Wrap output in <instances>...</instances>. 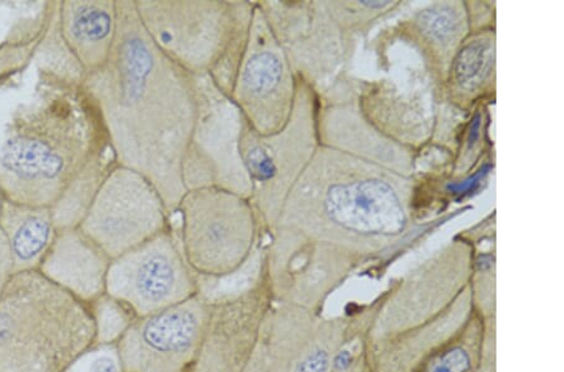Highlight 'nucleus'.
Wrapping results in <instances>:
<instances>
[{
  "instance_id": "nucleus-10",
  "label": "nucleus",
  "mask_w": 564,
  "mask_h": 372,
  "mask_svg": "<svg viewBox=\"0 0 564 372\" xmlns=\"http://www.w3.org/2000/svg\"><path fill=\"white\" fill-rule=\"evenodd\" d=\"M174 226L159 190L138 172L116 166L78 229L112 261Z\"/></svg>"
},
{
  "instance_id": "nucleus-21",
  "label": "nucleus",
  "mask_w": 564,
  "mask_h": 372,
  "mask_svg": "<svg viewBox=\"0 0 564 372\" xmlns=\"http://www.w3.org/2000/svg\"><path fill=\"white\" fill-rule=\"evenodd\" d=\"M67 372H124V369L117 344L96 343Z\"/></svg>"
},
{
  "instance_id": "nucleus-13",
  "label": "nucleus",
  "mask_w": 564,
  "mask_h": 372,
  "mask_svg": "<svg viewBox=\"0 0 564 372\" xmlns=\"http://www.w3.org/2000/svg\"><path fill=\"white\" fill-rule=\"evenodd\" d=\"M272 34L295 75L315 89L350 56L354 37L341 29L327 2H259Z\"/></svg>"
},
{
  "instance_id": "nucleus-15",
  "label": "nucleus",
  "mask_w": 564,
  "mask_h": 372,
  "mask_svg": "<svg viewBox=\"0 0 564 372\" xmlns=\"http://www.w3.org/2000/svg\"><path fill=\"white\" fill-rule=\"evenodd\" d=\"M343 326L323 321L306 308L275 304L245 372H332Z\"/></svg>"
},
{
  "instance_id": "nucleus-11",
  "label": "nucleus",
  "mask_w": 564,
  "mask_h": 372,
  "mask_svg": "<svg viewBox=\"0 0 564 372\" xmlns=\"http://www.w3.org/2000/svg\"><path fill=\"white\" fill-rule=\"evenodd\" d=\"M106 294L138 317L165 310L199 294V277L181 250L176 225L111 262Z\"/></svg>"
},
{
  "instance_id": "nucleus-3",
  "label": "nucleus",
  "mask_w": 564,
  "mask_h": 372,
  "mask_svg": "<svg viewBox=\"0 0 564 372\" xmlns=\"http://www.w3.org/2000/svg\"><path fill=\"white\" fill-rule=\"evenodd\" d=\"M409 175L371 157V139L345 151L321 144L268 232L354 261L371 239L395 238L406 229Z\"/></svg>"
},
{
  "instance_id": "nucleus-19",
  "label": "nucleus",
  "mask_w": 564,
  "mask_h": 372,
  "mask_svg": "<svg viewBox=\"0 0 564 372\" xmlns=\"http://www.w3.org/2000/svg\"><path fill=\"white\" fill-rule=\"evenodd\" d=\"M468 34L463 3H438L424 9L412 22V37L420 43L434 68L447 78L451 63Z\"/></svg>"
},
{
  "instance_id": "nucleus-12",
  "label": "nucleus",
  "mask_w": 564,
  "mask_h": 372,
  "mask_svg": "<svg viewBox=\"0 0 564 372\" xmlns=\"http://www.w3.org/2000/svg\"><path fill=\"white\" fill-rule=\"evenodd\" d=\"M296 87L297 76L257 3L231 101L253 131L268 135L288 123Z\"/></svg>"
},
{
  "instance_id": "nucleus-1",
  "label": "nucleus",
  "mask_w": 564,
  "mask_h": 372,
  "mask_svg": "<svg viewBox=\"0 0 564 372\" xmlns=\"http://www.w3.org/2000/svg\"><path fill=\"white\" fill-rule=\"evenodd\" d=\"M116 8L112 52L84 88L101 116L117 165L149 179L174 219L187 190L207 186L203 147L218 88L153 43L134 2H116Z\"/></svg>"
},
{
  "instance_id": "nucleus-22",
  "label": "nucleus",
  "mask_w": 564,
  "mask_h": 372,
  "mask_svg": "<svg viewBox=\"0 0 564 372\" xmlns=\"http://www.w3.org/2000/svg\"><path fill=\"white\" fill-rule=\"evenodd\" d=\"M469 369L468 353L462 348H454L445 352L438 362H435L431 372H467Z\"/></svg>"
},
{
  "instance_id": "nucleus-14",
  "label": "nucleus",
  "mask_w": 564,
  "mask_h": 372,
  "mask_svg": "<svg viewBox=\"0 0 564 372\" xmlns=\"http://www.w3.org/2000/svg\"><path fill=\"white\" fill-rule=\"evenodd\" d=\"M206 298L198 294L138 317L118 341L124 372H191L202 342Z\"/></svg>"
},
{
  "instance_id": "nucleus-8",
  "label": "nucleus",
  "mask_w": 564,
  "mask_h": 372,
  "mask_svg": "<svg viewBox=\"0 0 564 372\" xmlns=\"http://www.w3.org/2000/svg\"><path fill=\"white\" fill-rule=\"evenodd\" d=\"M318 146L317 90L300 77L293 111L279 132L262 135L242 121L240 156L263 233L274 226Z\"/></svg>"
},
{
  "instance_id": "nucleus-18",
  "label": "nucleus",
  "mask_w": 564,
  "mask_h": 372,
  "mask_svg": "<svg viewBox=\"0 0 564 372\" xmlns=\"http://www.w3.org/2000/svg\"><path fill=\"white\" fill-rule=\"evenodd\" d=\"M496 34L480 31L469 35L454 56L445 81L453 103L469 107L495 87Z\"/></svg>"
},
{
  "instance_id": "nucleus-17",
  "label": "nucleus",
  "mask_w": 564,
  "mask_h": 372,
  "mask_svg": "<svg viewBox=\"0 0 564 372\" xmlns=\"http://www.w3.org/2000/svg\"><path fill=\"white\" fill-rule=\"evenodd\" d=\"M0 230L11 251L13 274L40 270L58 232L51 208L4 197H0Z\"/></svg>"
},
{
  "instance_id": "nucleus-9",
  "label": "nucleus",
  "mask_w": 564,
  "mask_h": 372,
  "mask_svg": "<svg viewBox=\"0 0 564 372\" xmlns=\"http://www.w3.org/2000/svg\"><path fill=\"white\" fill-rule=\"evenodd\" d=\"M34 22L32 62L41 86L84 87L112 52L116 2H45Z\"/></svg>"
},
{
  "instance_id": "nucleus-2",
  "label": "nucleus",
  "mask_w": 564,
  "mask_h": 372,
  "mask_svg": "<svg viewBox=\"0 0 564 372\" xmlns=\"http://www.w3.org/2000/svg\"><path fill=\"white\" fill-rule=\"evenodd\" d=\"M117 166L101 116L84 87L41 86L17 108L0 147V195L51 208L57 230L76 229Z\"/></svg>"
},
{
  "instance_id": "nucleus-4",
  "label": "nucleus",
  "mask_w": 564,
  "mask_h": 372,
  "mask_svg": "<svg viewBox=\"0 0 564 372\" xmlns=\"http://www.w3.org/2000/svg\"><path fill=\"white\" fill-rule=\"evenodd\" d=\"M96 343L90 304L40 270L8 277L0 293V372H67Z\"/></svg>"
},
{
  "instance_id": "nucleus-7",
  "label": "nucleus",
  "mask_w": 564,
  "mask_h": 372,
  "mask_svg": "<svg viewBox=\"0 0 564 372\" xmlns=\"http://www.w3.org/2000/svg\"><path fill=\"white\" fill-rule=\"evenodd\" d=\"M176 215L181 250L198 277L223 278L235 274L250 260L263 238L251 199L229 189L215 186L188 189Z\"/></svg>"
},
{
  "instance_id": "nucleus-23",
  "label": "nucleus",
  "mask_w": 564,
  "mask_h": 372,
  "mask_svg": "<svg viewBox=\"0 0 564 372\" xmlns=\"http://www.w3.org/2000/svg\"><path fill=\"white\" fill-rule=\"evenodd\" d=\"M13 274L11 251L2 230H0V278H8Z\"/></svg>"
},
{
  "instance_id": "nucleus-24",
  "label": "nucleus",
  "mask_w": 564,
  "mask_h": 372,
  "mask_svg": "<svg viewBox=\"0 0 564 372\" xmlns=\"http://www.w3.org/2000/svg\"><path fill=\"white\" fill-rule=\"evenodd\" d=\"M8 278H0V293H2L3 285Z\"/></svg>"
},
{
  "instance_id": "nucleus-20",
  "label": "nucleus",
  "mask_w": 564,
  "mask_h": 372,
  "mask_svg": "<svg viewBox=\"0 0 564 372\" xmlns=\"http://www.w3.org/2000/svg\"><path fill=\"white\" fill-rule=\"evenodd\" d=\"M96 322L97 343L117 344L138 319L129 307L105 294L90 304Z\"/></svg>"
},
{
  "instance_id": "nucleus-5",
  "label": "nucleus",
  "mask_w": 564,
  "mask_h": 372,
  "mask_svg": "<svg viewBox=\"0 0 564 372\" xmlns=\"http://www.w3.org/2000/svg\"><path fill=\"white\" fill-rule=\"evenodd\" d=\"M145 33L188 74L231 92L247 48L257 2H149L134 0Z\"/></svg>"
},
{
  "instance_id": "nucleus-16",
  "label": "nucleus",
  "mask_w": 564,
  "mask_h": 372,
  "mask_svg": "<svg viewBox=\"0 0 564 372\" xmlns=\"http://www.w3.org/2000/svg\"><path fill=\"white\" fill-rule=\"evenodd\" d=\"M112 260L78 227L59 230L40 271L82 302L93 304L106 294Z\"/></svg>"
},
{
  "instance_id": "nucleus-6",
  "label": "nucleus",
  "mask_w": 564,
  "mask_h": 372,
  "mask_svg": "<svg viewBox=\"0 0 564 372\" xmlns=\"http://www.w3.org/2000/svg\"><path fill=\"white\" fill-rule=\"evenodd\" d=\"M207 316L191 372H245L258 348L263 322L274 307L262 242L235 274L199 277Z\"/></svg>"
}]
</instances>
